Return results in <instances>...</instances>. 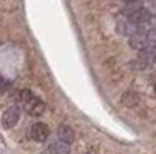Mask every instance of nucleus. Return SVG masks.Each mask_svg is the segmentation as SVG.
Wrapping results in <instances>:
<instances>
[{
    "label": "nucleus",
    "mask_w": 156,
    "mask_h": 154,
    "mask_svg": "<svg viewBox=\"0 0 156 154\" xmlns=\"http://www.w3.org/2000/svg\"><path fill=\"white\" fill-rule=\"evenodd\" d=\"M71 152V147H69L67 142H62V141H57V142L51 144L45 151V154H69Z\"/></svg>",
    "instance_id": "6"
},
{
    "label": "nucleus",
    "mask_w": 156,
    "mask_h": 154,
    "mask_svg": "<svg viewBox=\"0 0 156 154\" xmlns=\"http://www.w3.org/2000/svg\"><path fill=\"white\" fill-rule=\"evenodd\" d=\"M154 90H156V86H154Z\"/></svg>",
    "instance_id": "13"
},
{
    "label": "nucleus",
    "mask_w": 156,
    "mask_h": 154,
    "mask_svg": "<svg viewBox=\"0 0 156 154\" xmlns=\"http://www.w3.org/2000/svg\"><path fill=\"white\" fill-rule=\"evenodd\" d=\"M148 40L149 44H156V30H149L148 32Z\"/></svg>",
    "instance_id": "10"
},
{
    "label": "nucleus",
    "mask_w": 156,
    "mask_h": 154,
    "mask_svg": "<svg viewBox=\"0 0 156 154\" xmlns=\"http://www.w3.org/2000/svg\"><path fill=\"white\" fill-rule=\"evenodd\" d=\"M148 44H149L148 32H136V33H133V35L129 37V45H131L133 49L139 50V52H141L143 49H146Z\"/></svg>",
    "instance_id": "4"
},
{
    "label": "nucleus",
    "mask_w": 156,
    "mask_h": 154,
    "mask_svg": "<svg viewBox=\"0 0 156 154\" xmlns=\"http://www.w3.org/2000/svg\"><path fill=\"white\" fill-rule=\"evenodd\" d=\"M24 109H25V112H27L29 116L39 117V116H42V114L45 112V102L42 99H39V97L34 96L29 102L24 104Z\"/></svg>",
    "instance_id": "1"
},
{
    "label": "nucleus",
    "mask_w": 156,
    "mask_h": 154,
    "mask_svg": "<svg viewBox=\"0 0 156 154\" xmlns=\"http://www.w3.org/2000/svg\"><path fill=\"white\" fill-rule=\"evenodd\" d=\"M122 2H124V3H129V2H133V0H122Z\"/></svg>",
    "instance_id": "11"
},
{
    "label": "nucleus",
    "mask_w": 156,
    "mask_h": 154,
    "mask_svg": "<svg viewBox=\"0 0 156 154\" xmlns=\"http://www.w3.org/2000/svg\"><path fill=\"white\" fill-rule=\"evenodd\" d=\"M154 62H156V59H154Z\"/></svg>",
    "instance_id": "14"
},
{
    "label": "nucleus",
    "mask_w": 156,
    "mask_h": 154,
    "mask_svg": "<svg viewBox=\"0 0 156 154\" xmlns=\"http://www.w3.org/2000/svg\"><path fill=\"white\" fill-rule=\"evenodd\" d=\"M57 137H59V141H62V142L72 144L76 141V132H74V129H72L71 126L62 124V126L57 127Z\"/></svg>",
    "instance_id": "5"
},
{
    "label": "nucleus",
    "mask_w": 156,
    "mask_h": 154,
    "mask_svg": "<svg viewBox=\"0 0 156 154\" xmlns=\"http://www.w3.org/2000/svg\"><path fill=\"white\" fill-rule=\"evenodd\" d=\"M84 154H91V152H84Z\"/></svg>",
    "instance_id": "12"
},
{
    "label": "nucleus",
    "mask_w": 156,
    "mask_h": 154,
    "mask_svg": "<svg viewBox=\"0 0 156 154\" xmlns=\"http://www.w3.org/2000/svg\"><path fill=\"white\" fill-rule=\"evenodd\" d=\"M121 102H122V106H126V107H134L139 104V96L134 90H126L121 96Z\"/></svg>",
    "instance_id": "7"
},
{
    "label": "nucleus",
    "mask_w": 156,
    "mask_h": 154,
    "mask_svg": "<svg viewBox=\"0 0 156 154\" xmlns=\"http://www.w3.org/2000/svg\"><path fill=\"white\" fill-rule=\"evenodd\" d=\"M143 9H144V7H143L141 0H133V2H129V3L124 5V15L131 17V15H134L136 12H139V10H143Z\"/></svg>",
    "instance_id": "8"
},
{
    "label": "nucleus",
    "mask_w": 156,
    "mask_h": 154,
    "mask_svg": "<svg viewBox=\"0 0 156 154\" xmlns=\"http://www.w3.org/2000/svg\"><path fill=\"white\" fill-rule=\"evenodd\" d=\"M32 97H34V94H32L29 89H22V90H19V94H17V99L20 100L22 104L29 102V100H30Z\"/></svg>",
    "instance_id": "9"
},
{
    "label": "nucleus",
    "mask_w": 156,
    "mask_h": 154,
    "mask_svg": "<svg viewBox=\"0 0 156 154\" xmlns=\"http://www.w3.org/2000/svg\"><path fill=\"white\" fill-rule=\"evenodd\" d=\"M29 134H30V139H34L35 142H44L49 137V127L44 122H35L32 124Z\"/></svg>",
    "instance_id": "3"
},
{
    "label": "nucleus",
    "mask_w": 156,
    "mask_h": 154,
    "mask_svg": "<svg viewBox=\"0 0 156 154\" xmlns=\"http://www.w3.org/2000/svg\"><path fill=\"white\" fill-rule=\"evenodd\" d=\"M19 117H20V109H19L17 106H10L9 109L4 110V114H2V126H4L5 129H10V127H14L15 124H17Z\"/></svg>",
    "instance_id": "2"
}]
</instances>
